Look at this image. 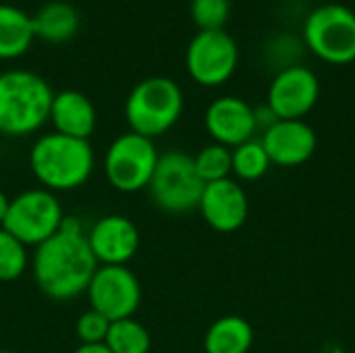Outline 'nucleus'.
<instances>
[{
    "label": "nucleus",
    "mask_w": 355,
    "mask_h": 353,
    "mask_svg": "<svg viewBox=\"0 0 355 353\" xmlns=\"http://www.w3.org/2000/svg\"><path fill=\"white\" fill-rule=\"evenodd\" d=\"M96 268L98 262L77 216H64L60 229L33 254L35 285L54 302H69L85 293Z\"/></svg>",
    "instance_id": "f257e3e1"
},
{
    "label": "nucleus",
    "mask_w": 355,
    "mask_h": 353,
    "mask_svg": "<svg viewBox=\"0 0 355 353\" xmlns=\"http://www.w3.org/2000/svg\"><path fill=\"white\" fill-rule=\"evenodd\" d=\"M96 166L89 139H77L62 133L37 137L29 150V169L37 183L48 191H73L83 187Z\"/></svg>",
    "instance_id": "f03ea898"
},
{
    "label": "nucleus",
    "mask_w": 355,
    "mask_h": 353,
    "mask_svg": "<svg viewBox=\"0 0 355 353\" xmlns=\"http://www.w3.org/2000/svg\"><path fill=\"white\" fill-rule=\"evenodd\" d=\"M54 92L37 73L12 69L0 73V135L25 137L50 121Z\"/></svg>",
    "instance_id": "7ed1b4c3"
},
{
    "label": "nucleus",
    "mask_w": 355,
    "mask_h": 353,
    "mask_svg": "<svg viewBox=\"0 0 355 353\" xmlns=\"http://www.w3.org/2000/svg\"><path fill=\"white\" fill-rule=\"evenodd\" d=\"M183 92L168 77H148L127 96L125 119L133 133L148 139L171 131L183 112Z\"/></svg>",
    "instance_id": "20e7f679"
},
{
    "label": "nucleus",
    "mask_w": 355,
    "mask_h": 353,
    "mask_svg": "<svg viewBox=\"0 0 355 353\" xmlns=\"http://www.w3.org/2000/svg\"><path fill=\"white\" fill-rule=\"evenodd\" d=\"M204 185L193 166V156L181 150H168L158 156L148 189L152 202L162 212L183 214L200 206Z\"/></svg>",
    "instance_id": "39448f33"
},
{
    "label": "nucleus",
    "mask_w": 355,
    "mask_h": 353,
    "mask_svg": "<svg viewBox=\"0 0 355 353\" xmlns=\"http://www.w3.org/2000/svg\"><path fill=\"white\" fill-rule=\"evenodd\" d=\"M304 40L312 54L329 64L355 60V10L343 4H322L304 23Z\"/></svg>",
    "instance_id": "423d86ee"
},
{
    "label": "nucleus",
    "mask_w": 355,
    "mask_h": 353,
    "mask_svg": "<svg viewBox=\"0 0 355 353\" xmlns=\"http://www.w3.org/2000/svg\"><path fill=\"white\" fill-rule=\"evenodd\" d=\"M64 212L54 191L33 187L21 191L8 202L2 229L17 237L23 246H42L62 225Z\"/></svg>",
    "instance_id": "0eeeda50"
},
{
    "label": "nucleus",
    "mask_w": 355,
    "mask_h": 353,
    "mask_svg": "<svg viewBox=\"0 0 355 353\" xmlns=\"http://www.w3.org/2000/svg\"><path fill=\"white\" fill-rule=\"evenodd\" d=\"M158 156L154 139L127 131L119 135L104 154L106 181L123 193L148 189Z\"/></svg>",
    "instance_id": "6e6552de"
},
{
    "label": "nucleus",
    "mask_w": 355,
    "mask_h": 353,
    "mask_svg": "<svg viewBox=\"0 0 355 353\" xmlns=\"http://www.w3.org/2000/svg\"><path fill=\"white\" fill-rule=\"evenodd\" d=\"M237 62V42L225 29L198 31L185 52V67L189 77L204 87H218L227 83L233 77Z\"/></svg>",
    "instance_id": "1a4fd4ad"
},
{
    "label": "nucleus",
    "mask_w": 355,
    "mask_h": 353,
    "mask_svg": "<svg viewBox=\"0 0 355 353\" xmlns=\"http://www.w3.org/2000/svg\"><path fill=\"white\" fill-rule=\"evenodd\" d=\"M85 293L89 308L110 322L133 318L141 304L139 279L127 266H98Z\"/></svg>",
    "instance_id": "9d476101"
},
{
    "label": "nucleus",
    "mask_w": 355,
    "mask_h": 353,
    "mask_svg": "<svg viewBox=\"0 0 355 353\" xmlns=\"http://www.w3.org/2000/svg\"><path fill=\"white\" fill-rule=\"evenodd\" d=\"M320 98L316 73L302 64L281 69L270 81L266 106L283 121H304Z\"/></svg>",
    "instance_id": "9b49d317"
},
{
    "label": "nucleus",
    "mask_w": 355,
    "mask_h": 353,
    "mask_svg": "<svg viewBox=\"0 0 355 353\" xmlns=\"http://www.w3.org/2000/svg\"><path fill=\"white\" fill-rule=\"evenodd\" d=\"M98 266H127L139 250V231L123 214H108L94 223L85 233Z\"/></svg>",
    "instance_id": "f8f14e48"
},
{
    "label": "nucleus",
    "mask_w": 355,
    "mask_h": 353,
    "mask_svg": "<svg viewBox=\"0 0 355 353\" xmlns=\"http://www.w3.org/2000/svg\"><path fill=\"white\" fill-rule=\"evenodd\" d=\"M198 210L206 225L216 233H235L248 221L250 200L245 189L229 177L204 185Z\"/></svg>",
    "instance_id": "ddd939ff"
},
{
    "label": "nucleus",
    "mask_w": 355,
    "mask_h": 353,
    "mask_svg": "<svg viewBox=\"0 0 355 353\" xmlns=\"http://www.w3.org/2000/svg\"><path fill=\"white\" fill-rule=\"evenodd\" d=\"M204 125L214 144L227 146L231 150L254 139L258 131L254 108L235 96H220L212 100L206 108Z\"/></svg>",
    "instance_id": "4468645a"
},
{
    "label": "nucleus",
    "mask_w": 355,
    "mask_h": 353,
    "mask_svg": "<svg viewBox=\"0 0 355 353\" xmlns=\"http://www.w3.org/2000/svg\"><path fill=\"white\" fill-rule=\"evenodd\" d=\"M270 162L275 166L293 169L308 162L318 146L316 131L306 121L279 119L260 137Z\"/></svg>",
    "instance_id": "2eb2a0df"
},
{
    "label": "nucleus",
    "mask_w": 355,
    "mask_h": 353,
    "mask_svg": "<svg viewBox=\"0 0 355 353\" xmlns=\"http://www.w3.org/2000/svg\"><path fill=\"white\" fill-rule=\"evenodd\" d=\"M50 121L56 133L77 139H89V135L96 131L98 114L85 94L77 89H64L54 94L52 98Z\"/></svg>",
    "instance_id": "dca6fc26"
},
{
    "label": "nucleus",
    "mask_w": 355,
    "mask_h": 353,
    "mask_svg": "<svg viewBox=\"0 0 355 353\" xmlns=\"http://www.w3.org/2000/svg\"><path fill=\"white\" fill-rule=\"evenodd\" d=\"M252 345L254 329L245 318L237 314L216 318L204 335L206 353H248Z\"/></svg>",
    "instance_id": "f3484780"
},
{
    "label": "nucleus",
    "mask_w": 355,
    "mask_h": 353,
    "mask_svg": "<svg viewBox=\"0 0 355 353\" xmlns=\"http://www.w3.org/2000/svg\"><path fill=\"white\" fill-rule=\"evenodd\" d=\"M31 23L35 37L50 44H62L77 33L79 15L67 2H48L31 17Z\"/></svg>",
    "instance_id": "a211bd4d"
},
{
    "label": "nucleus",
    "mask_w": 355,
    "mask_h": 353,
    "mask_svg": "<svg viewBox=\"0 0 355 353\" xmlns=\"http://www.w3.org/2000/svg\"><path fill=\"white\" fill-rule=\"evenodd\" d=\"M33 37L31 17L12 4H0V58H19L29 50Z\"/></svg>",
    "instance_id": "6ab92c4d"
},
{
    "label": "nucleus",
    "mask_w": 355,
    "mask_h": 353,
    "mask_svg": "<svg viewBox=\"0 0 355 353\" xmlns=\"http://www.w3.org/2000/svg\"><path fill=\"white\" fill-rule=\"evenodd\" d=\"M104 345L112 353H150V331L135 318H123L110 322Z\"/></svg>",
    "instance_id": "aec40b11"
},
{
    "label": "nucleus",
    "mask_w": 355,
    "mask_h": 353,
    "mask_svg": "<svg viewBox=\"0 0 355 353\" xmlns=\"http://www.w3.org/2000/svg\"><path fill=\"white\" fill-rule=\"evenodd\" d=\"M233 156V175L241 181H258L272 166L260 139H250L231 150Z\"/></svg>",
    "instance_id": "412c9836"
},
{
    "label": "nucleus",
    "mask_w": 355,
    "mask_h": 353,
    "mask_svg": "<svg viewBox=\"0 0 355 353\" xmlns=\"http://www.w3.org/2000/svg\"><path fill=\"white\" fill-rule=\"evenodd\" d=\"M193 166L204 183L229 179L233 175L231 148L220 144H208L193 156Z\"/></svg>",
    "instance_id": "4be33fe9"
},
{
    "label": "nucleus",
    "mask_w": 355,
    "mask_h": 353,
    "mask_svg": "<svg viewBox=\"0 0 355 353\" xmlns=\"http://www.w3.org/2000/svg\"><path fill=\"white\" fill-rule=\"evenodd\" d=\"M27 264V246L0 227V283H10L23 277Z\"/></svg>",
    "instance_id": "5701e85b"
},
{
    "label": "nucleus",
    "mask_w": 355,
    "mask_h": 353,
    "mask_svg": "<svg viewBox=\"0 0 355 353\" xmlns=\"http://www.w3.org/2000/svg\"><path fill=\"white\" fill-rule=\"evenodd\" d=\"M189 12L200 31L223 29L231 17V0H191Z\"/></svg>",
    "instance_id": "b1692460"
},
{
    "label": "nucleus",
    "mask_w": 355,
    "mask_h": 353,
    "mask_svg": "<svg viewBox=\"0 0 355 353\" xmlns=\"http://www.w3.org/2000/svg\"><path fill=\"white\" fill-rule=\"evenodd\" d=\"M110 329V320L106 316H102L96 310H85L83 314H79L77 322H75V335L81 341V345H96V343H104L106 335Z\"/></svg>",
    "instance_id": "393cba45"
},
{
    "label": "nucleus",
    "mask_w": 355,
    "mask_h": 353,
    "mask_svg": "<svg viewBox=\"0 0 355 353\" xmlns=\"http://www.w3.org/2000/svg\"><path fill=\"white\" fill-rule=\"evenodd\" d=\"M254 114H256V127L262 129V133H264L266 129H270V127L279 121V117H277L266 104L260 106V108H254Z\"/></svg>",
    "instance_id": "a878e982"
},
{
    "label": "nucleus",
    "mask_w": 355,
    "mask_h": 353,
    "mask_svg": "<svg viewBox=\"0 0 355 353\" xmlns=\"http://www.w3.org/2000/svg\"><path fill=\"white\" fill-rule=\"evenodd\" d=\"M73 353H112L104 343H96V345H79Z\"/></svg>",
    "instance_id": "bb28decb"
},
{
    "label": "nucleus",
    "mask_w": 355,
    "mask_h": 353,
    "mask_svg": "<svg viewBox=\"0 0 355 353\" xmlns=\"http://www.w3.org/2000/svg\"><path fill=\"white\" fill-rule=\"evenodd\" d=\"M8 198L4 191H0V227L4 225V218H6V212H8Z\"/></svg>",
    "instance_id": "cd10ccee"
},
{
    "label": "nucleus",
    "mask_w": 355,
    "mask_h": 353,
    "mask_svg": "<svg viewBox=\"0 0 355 353\" xmlns=\"http://www.w3.org/2000/svg\"><path fill=\"white\" fill-rule=\"evenodd\" d=\"M0 353H12V352H8V350H0Z\"/></svg>",
    "instance_id": "c85d7f7f"
}]
</instances>
